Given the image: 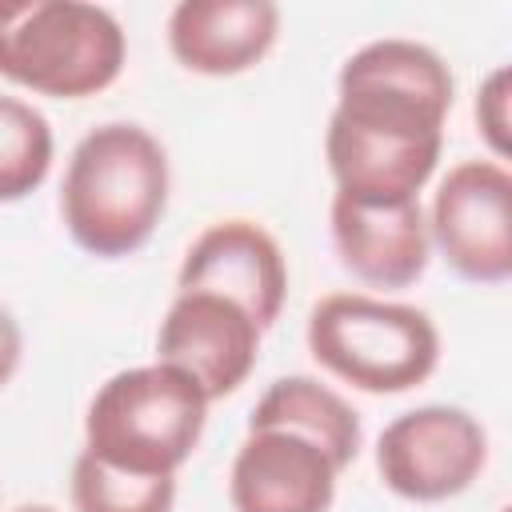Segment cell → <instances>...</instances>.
I'll return each instance as SVG.
<instances>
[{
    "instance_id": "2e32d148",
    "label": "cell",
    "mask_w": 512,
    "mask_h": 512,
    "mask_svg": "<svg viewBox=\"0 0 512 512\" xmlns=\"http://www.w3.org/2000/svg\"><path fill=\"white\" fill-rule=\"evenodd\" d=\"M476 124L496 152V164L508 156V68H492L476 92Z\"/></svg>"
},
{
    "instance_id": "277c9868",
    "label": "cell",
    "mask_w": 512,
    "mask_h": 512,
    "mask_svg": "<svg viewBox=\"0 0 512 512\" xmlns=\"http://www.w3.org/2000/svg\"><path fill=\"white\" fill-rule=\"evenodd\" d=\"M120 20L84 0H0V76L56 100H84L124 68Z\"/></svg>"
},
{
    "instance_id": "7c38bea8",
    "label": "cell",
    "mask_w": 512,
    "mask_h": 512,
    "mask_svg": "<svg viewBox=\"0 0 512 512\" xmlns=\"http://www.w3.org/2000/svg\"><path fill=\"white\" fill-rule=\"evenodd\" d=\"M280 32L272 0H180L168 16L172 56L200 76H240L256 68Z\"/></svg>"
},
{
    "instance_id": "ba28073f",
    "label": "cell",
    "mask_w": 512,
    "mask_h": 512,
    "mask_svg": "<svg viewBox=\"0 0 512 512\" xmlns=\"http://www.w3.org/2000/svg\"><path fill=\"white\" fill-rule=\"evenodd\" d=\"M260 324L216 292H176L156 332V360L180 368L204 396H232L256 368Z\"/></svg>"
},
{
    "instance_id": "e0dca14e",
    "label": "cell",
    "mask_w": 512,
    "mask_h": 512,
    "mask_svg": "<svg viewBox=\"0 0 512 512\" xmlns=\"http://www.w3.org/2000/svg\"><path fill=\"white\" fill-rule=\"evenodd\" d=\"M20 352H24L20 324H16V320H12V312L0 304V388L16 376V368H20Z\"/></svg>"
},
{
    "instance_id": "ac0fdd59",
    "label": "cell",
    "mask_w": 512,
    "mask_h": 512,
    "mask_svg": "<svg viewBox=\"0 0 512 512\" xmlns=\"http://www.w3.org/2000/svg\"><path fill=\"white\" fill-rule=\"evenodd\" d=\"M16 512H56V508H48V504H20Z\"/></svg>"
},
{
    "instance_id": "6da1fadb",
    "label": "cell",
    "mask_w": 512,
    "mask_h": 512,
    "mask_svg": "<svg viewBox=\"0 0 512 512\" xmlns=\"http://www.w3.org/2000/svg\"><path fill=\"white\" fill-rule=\"evenodd\" d=\"M452 72L420 40H372L336 76V108L324 132V160L336 192L364 204H400L436 172Z\"/></svg>"
},
{
    "instance_id": "9c48e42d",
    "label": "cell",
    "mask_w": 512,
    "mask_h": 512,
    "mask_svg": "<svg viewBox=\"0 0 512 512\" xmlns=\"http://www.w3.org/2000/svg\"><path fill=\"white\" fill-rule=\"evenodd\" d=\"M176 292H216L240 304L260 332L280 320L288 296V264L268 228L256 220H216L184 252Z\"/></svg>"
},
{
    "instance_id": "5b68a950",
    "label": "cell",
    "mask_w": 512,
    "mask_h": 512,
    "mask_svg": "<svg viewBox=\"0 0 512 512\" xmlns=\"http://www.w3.org/2000/svg\"><path fill=\"white\" fill-rule=\"evenodd\" d=\"M304 336L320 368L372 396L412 392L440 364V332L424 308L364 292L316 300Z\"/></svg>"
},
{
    "instance_id": "52a82bcc",
    "label": "cell",
    "mask_w": 512,
    "mask_h": 512,
    "mask_svg": "<svg viewBox=\"0 0 512 512\" xmlns=\"http://www.w3.org/2000/svg\"><path fill=\"white\" fill-rule=\"evenodd\" d=\"M428 240L472 284L512 276V176L496 160H460L432 196Z\"/></svg>"
},
{
    "instance_id": "9a60e30c",
    "label": "cell",
    "mask_w": 512,
    "mask_h": 512,
    "mask_svg": "<svg viewBox=\"0 0 512 512\" xmlns=\"http://www.w3.org/2000/svg\"><path fill=\"white\" fill-rule=\"evenodd\" d=\"M176 476H136L120 472L92 452L72 464V508L76 512H172Z\"/></svg>"
},
{
    "instance_id": "4fadbf2b",
    "label": "cell",
    "mask_w": 512,
    "mask_h": 512,
    "mask_svg": "<svg viewBox=\"0 0 512 512\" xmlns=\"http://www.w3.org/2000/svg\"><path fill=\"white\" fill-rule=\"evenodd\" d=\"M260 424H284L292 432L312 436L336 460L340 472L356 460L360 440H364L356 408L340 392H332L328 384H320L312 376H280V380H272L268 392L256 400V408L248 416V428H260Z\"/></svg>"
},
{
    "instance_id": "8992f818",
    "label": "cell",
    "mask_w": 512,
    "mask_h": 512,
    "mask_svg": "<svg viewBox=\"0 0 512 512\" xmlns=\"http://www.w3.org/2000/svg\"><path fill=\"white\" fill-rule=\"evenodd\" d=\"M488 464L484 424L452 404L400 412L376 440V472L388 492L416 504L460 496Z\"/></svg>"
},
{
    "instance_id": "7a4b0ae2",
    "label": "cell",
    "mask_w": 512,
    "mask_h": 512,
    "mask_svg": "<svg viewBox=\"0 0 512 512\" xmlns=\"http://www.w3.org/2000/svg\"><path fill=\"white\" fill-rule=\"evenodd\" d=\"M168 152L128 120H112L80 136L60 184V216L68 236L100 260L140 252L168 208Z\"/></svg>"
},
{
    "instance_id": "3957f363",
    "label": "cell",
    "mask_w": 512,
    "mask_h": 512,
    "mask_svg": "<svg viewBox=\"0 0 512 512\" xmlns=\"http://www.w3.org/2000/svg\"><path fill=\"white\" fill-rule=\"evenodd\" d=\"M208 396L172 364H140L108 376L84 416V452L136 476H176L196 452Z\"/></svg>"
},
{
    "instance_id": "8fae6325",
    "label": "cell",
    "mask_w": 512,
    "mask_h": 512,
    "mask_svg": "<svg viewBox=\"0 0 512 512\" xmlns=\"http://www.w3.org/2000/svg\"><path fill=\"white\" fill-rule=\"evenodd\" d=\"M332 244L340 264L372 288H408L428 268V220L420 200L364 204L332 196Z\"/></svg>"
},
{
    "instance_id": "30bf717a",
    "label": "cell",
    "mask_w": 512,
    "mask_h": 512,
    "mask_svg": "<svg viewBox=\"0 0 512 512\" xmlns=\"http://www.w3.org/2000/svg\"><path fill=\"white\" fill-rule=\"evenodd\" d=\"M336 460L304 432L284 424L248 428L232 468V512H328L336 500Z\"/></svg>"
},
{
    "instance_id": "5bb4252c",
    "label": "cell",
    "mask_w": 512,
    "mask_h": 512,
    "mask_svg": "<svg viewBox=\"0 0 512 512\" xmlns=\"http://www.w3.org/2000/svg\"><path fill=\"white\" fill-rule=\"evenodd\" d=\"M52 124L40 108L0 92V204L32 196L52 168Z\"/></svg>"
}]
</instances>
